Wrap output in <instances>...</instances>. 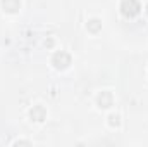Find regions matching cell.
I'll list each match as a JSON object with an SVG mask.
<instances>
[{"mask_svg": "<svg viewBox=\"0 0 148 147\" xmlns=\"http://www.w3.org/2000/svg\"><path fill=\"white\" fill-rule=\"evenodd\" d=\"M141 10V5L138 0H122L121 2V12L124 17H136Z\"/></svg>", "mask_w": 148, "mask_h": 147, "instance_id": "obj_1", "label": "cell"}, {"mask_svg": "<svg viewBox=\"0 0 148 147\" xmlns=\"http://www.w3.org/2000/svg\"><path fill=\"white\" fill-rule=\"evenodd\" d=\"M52 64H53L55 69H60V71L67 69L71 66V55L67 52H64V50H59V52H55L52 55Z\"/></svg>", "mask_w": 148, "mask_h": 147, "instance_id": "obj_2", "label": "cell"}, {"mask_svg": "<svg viewBox=\"0 0 148 147\" xmlns=\"http://www.w3.org/2000/svg\"><path fill=\"white\" fill-rule=\"evenodd\" d=\"M0 7L7 14H16L21 9V0H0Z\"/></svg>", "mask_w": 148, "mask_h": 147, "instance_id": "obj_3", "label": "cell"}, {"mask_svg": "<svg viewBox=\"0 0 148 147\" xmlns=\"http://www.w3.org/2000/svg\"><path fill=\"white\" fill-rule=\"evenodd\" d=\"M29 118L35 121V123H43L47 119V109L43 106H33L29 109Z\"/></svg>", "mask_w": 148, "mask_h": 147, "instance_id": "obj_4", "label": "cell"}, {"mask_svg": "<svg viewBox=\"0 0 148 147\" xmlns=\"http://www.w3.org/2000/svg\"><path fill=\"white\" fill-rule=\"evenodd\" d=\"M97 104H98L100 109H109V107H112V104H114V97H112V94L110 92H102V94H98V97H97Z\"/></svg>", "mask_w": 148, "mask_h": 147, "instance_id": "obj_5", "label": "cell"}, {"mask_svg": "<svg viewBox=\"0 0 148 147\" xmlns=\"http://www.w3.org/2000/svg\"><path fill=\"white\" fill-rule=\"evenodd\" d=\"M86 30H88L90 33H98V31L102 30V21H100V19H97V17L90 19V21L86 23Z\"/></svg>", "mask_w": 148, "mask_h": 147, "instance_id": "obj_6", "label": "cell"}, {"mask_svg": "<svg viewBox=\"0 0 148 147\" xmlns=\"http://www.w3.org/2000/svg\"><path fill=\"white\" fill-rule=\"evenodd\" d=\"M109 125H110L112 128L121 126V118H119V114H110V116H109Z\"/></svg>", "mask_w": 148, "mask_h": 147, "instance_id": "obj_7", "label": "cell"}, {"mask_svg": "<svg viewBox=\"0 0 148 147\" xmlns=\"http://www.w3.org/2000/svg\"><path fill=\"white\" fill-rule=\"evenodd\" d=\"M53 43H55V42H53V38H47V40L43 42V45H45L47 49H52V47H53Z\"/></svg>", "mask_w": 148, "mask_h": 147, "instance_id": "obj_8", "label": "cell"}, {"mask_svg": "<svg viewBox=\"0 0 148 147\" xmlns=\"http://www.w3.org/2000/svg\"><path fill=\"white\" fill-rule=\"evenodd\" d=\"M14 144H16V146H19V144H21V146H29L31 142H29V140H16Z\"/></svg>", "mask_w": 148, "mask_h": 147, "instance_id": "obj_9", "label": "cell"}, {"mask_svg": "<svg viewBox=\"0 0 148 147\" xmlns=\"http://www.w3.org/2000/svg\"><path fill=\"white\" fill-rule=\"evenodd\" d=\"M147 12H148V5H147Z\"/></svg>", "mask_w": 148, "mask_h": 147, "instance_id": "obj_10", "label": "cell"}]
</instances>
